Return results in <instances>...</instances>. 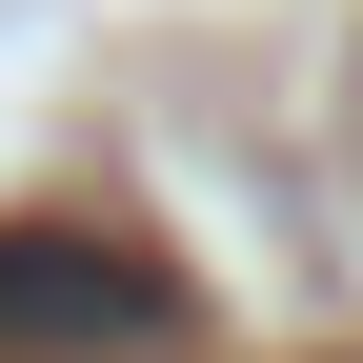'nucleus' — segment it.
Masks as SVG:
<instances>
[{"mask_svg": "<svg viewBox=\"0 0 363 363\" xmlns=\"http://www.w3.org/2000/svg\"><path fill=\"white\" fill-rule=\"evenodd\" d=\"M0 343H182V283L121 222H0Z\"/></svg>", "mask_w": 363, "mask_h": 363, "instance_id": "f257e3e1", "label": "nucleus"}]
</instances>
